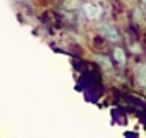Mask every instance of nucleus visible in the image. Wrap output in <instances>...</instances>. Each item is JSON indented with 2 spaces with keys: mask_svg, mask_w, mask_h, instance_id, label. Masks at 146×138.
<instances>
[{
  "mask_svg": "<svg viewBox=\"0 0 146 138\" xmlns=\"http://www.w3.org/2000/svg\"><path fill=\"white\" fill-rule=\"evenodd\" d=\"M112 55H113V60H115V64H117L119 67H124V66H125V62H127V57H125V52H124V48H120V47H115V48H113V52H112Z\"/></svg>",
  "mask_w": 146,
  "mask_h": 138,
  "instance_id": "nucleus-3",
  "label": "nucleus"
},
{
  "mask_svg": "<svg viewBox=\"0 0 146 138\" xmlns=\"http://www.w3.org/2000/svg\"><path fill=\"white\" fill-rule=\"evenodd\" d=\"M83 11H84V14H86L88 19H98L100 14H102L100 7L95 5V4H84V5H83Z\"/></svg>",
  "mask_w": 146,
  "mask_h": 138,
  "instance_id": "nucleus-2",
  "label": "nucleus"
},
{
  "mask_svg": "<svg viewBox=\"0 0 146 138\" xmlns=\"http://www.w3.org/2000/svg\"><path fill=\"white\" fill-rule=\"evenodd\" d=\"M144 93H146V88H144Z\"/></svg>",
  "mask_w": 146,
  "mask_h": 138,
  "instance_id": "nucleus-6",
  "label": "nucleus"
},
{
  "mask_svg": "<svg viewBox=\"0 0 146 138\" xmlns=\"http://www.w3.org/2000/svg\"><path fill=\"white\" fill-rule=\"evenodd\" d=\"M136 74H137V81L146 88V64H141V66H137V71H136Z\"/></svg>",
  "mask_w": 146,
  "mask_h": 138,
  "instance_id": "nucleus-4",
  "label": "nucleus"
},
{
  "mask_svg": "<svg viewBox=\"0 0 146 138\" xmlns=\"http://www.w3.org/2000/svg\"><path fill=\"white\" fill-rule=\"evenodd\" d=\"M100 35H102L107 42H112V43H117V42L120 40L117 28H113V26H110V24H102V26H100Z\"/></svg>",
  "mask_w": 146,
  "mask_h": 138,
  "instance_id": "nucleus-1",
  "label": "nucleus"
},
{
  "mask_svg": "<svg viewBox=\"0 0 146 138\" xmlns=\"http://www.w3.org/2000/svg\"><path fill=\"white\" fill-rule=\"evenodd\" d=\"M139 2H141V7L146 11V0H139Z\"/></svg>",
  "mask_w": 146,
  "mask_h": 138,
  "instance_id": "nucleus-5",
  "label": "nucleus"
}]
</instances>
